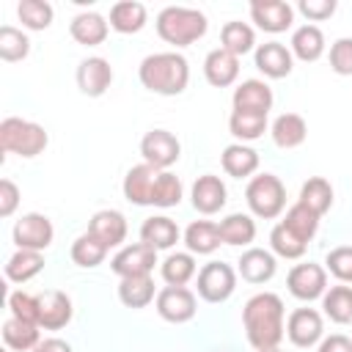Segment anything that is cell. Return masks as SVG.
Instances as JSON below:
<instances>
[{
  "label": "cell",
  "instance_id": "obj_49",
  "mask_svg": "<svg viewBox=\"0 0 352 352\" xmlns=\"http://www.w3.org/2000/svg\"><path fill=\"white\" fill-rule=\"evenodd\" d=\"M19 206V187L11 179H0V217H11Z\"/></svg>",
  "mask_w": 352,
  "mask_h": 352
},
{
  "label": "cell",
  "instance_id": "obj_8",
  "mask_svg": "<svg viewBox=\"0 0 352 352\" xmlns=\"http://www.w3.org/2000/svg\"><path fill=\"white\" fill-rule=\"evenodd\" d=\"M140 154L146 165H154L160 170H168L182 157V143L168 129H148L140 140Z\"/></svg>",
  "mask_w": 352,
  "mask_h": 352
},
{
  "label": "cell",
  "instance_id": "obj_48",
  "mask_svg": "<svg viewBox=\"0 0 352 352\" xmlns=\"http://www.w3.org/2000/svg\"><path fill=\"white\" fill-rule=\"evenodd\" d=\"M297 8L308 22H322L336 14V0H300Z\"/></svg>",
  "mask_w": 352,
  "mask_h": 352
},
{
  "label": "cell",
  "instance_id": "obj_12",
  "mask_svg": "<svg viewBox=\"0 0 352 352\" xmlns=\"http://www.w3.org/2000/svg\"><path fill=\"white\" fill-rule=\"evenodd\" d=\"M286 336L294 346L308 349L324 338V322L316 308H297L286 319Z\"/></svg>",
  "mask_w": 352,
  "mask_h": 352
},
{
  "label": "cell",
  "instance_id": "obj_5",
  "mask_svg": "<svg viewBox=\"0 0 352 352\" xmlns=\"http://www.w3.org/2000/svg\"><path fill=\"white\" fill-rule=\"evenodd\" d=\"M248 209L261 220H275L286 209V187L275 173H258L245 187Z\"/></svg>",
  "mask_w": 352,
  "mask_h": 352
},
{
  "label": "cell",
  "instance_id": "obj_28",
  "mask_svg": "<svg viewBox=\"0 0 352 352\" xmlns=\"http://www.w3.org/2000/svg\"><path fill=\"white\" fill-rule=\"evenodd\" d=\"M292 55L300 58L302 63H314L324 55V33L316 25H300L292 33V44H289Z\"/></svg>",
  "mask_w": 352,
  "mask_h": 352
},
{
  "label": "cell",
  "instance_id": "obj_26",
  "mask_svg": "<svg viewBox=\"0 0 352 352\" xmlns=\"http://www.w3.org/2000/svg\"><path fill=\"white\" fill-rule=\"evenodd\" d=\"M220 165H223V170L228 176L248 179V176H253L258 170V151L250 148V146H245V143H231V146L223 148Z\"/></svg>",
  "mask_w": 352,
  "mask_h": 352
},
{
  "label": "cell",
  "instance_id": "obj_9",
  "mask_svg": "<svg viewBox=\"0 0 352 352\" xmlns=\"http://www.w3.org/2000/svg\"><path fill=\"white\" fill-rule=\"evenodd\" d=\"M286 286L292 292V297L302 300V302H311V300H319L324 292H327V270L322 264H294L286 275Z\"/></svg>",
  "mask_w": 352,
  "mask_h": 352
},
{
  "label": "cell",
  "instance_id": "obj_41",
  "mask_svg": "<svg viewBox=\"0 0 352 352\" xmlns=\"http://www.w3.org/2000/svg\"><path fill=\"white\" fill-rule=\"evenodd\" d=\"M16 16L28 30H47L52 25V6L47 0H22L16 6Z\"/></svg>",
  "mask_w": 352,
  "mask_h": 352
},
{
  "label": "cell",
  "instance_id": "obj_31",
  "mask_svg": "<svg viewBox=\"0 0 352 352\" xmlns=\"http://www.w3.org/2000/svg\"><path fill=\"white\" fill-rule=\"evenodd\" d=\"M146 6L138 0H121L110 8V28L116 33H138L146 28Z\"/></svg>",
  "mask_w": 352,
  "mask_h": 352
},
{
  "label": "cell",
  "instance_id": "obj_17",
  "mask_svg": "<svg viewBox=\"0 0 352 352\" xmlns=\"http://www.w3.org/2000/svg\"><path fill=\"white\" fill-rule=\"evenodd\" d=\"M275 270H278V261H275V253L272 250H264V248H248L239 261H236V275L253 286L258 283H267L275 278Z\"/></svg>",
  "mask_w": 352,
  "mask_h": 352
},
{
  "label": "cell",
  "instance_id": "obj_46",
  "mask_svg": "<svg viewBox=\"0 0 352 352\" xmlns=\"http://www.w3.org/2000/svg\"><path fill=\"white\" fill-rule=\"evenodd\" d=\"M8 311L11 316L22 319V322H33L38 324V297L36 294H28V292H11L8 294Z\"/></svg>",
  "mask_w": 352,
  "mask_h": 352
},
{
  "label": "cell",
  "instance_id": "obj_36",
  "mask_svg": "<svg viewBox=\"0 0 352 352\" xmlns=\"http://www.w3.org/2000/svg\"><path fill=\"white\" fill-rule=\"evenodd\" d=\"M118 300H121L126 308H146L151 300H157L151 275L121 278V283H118Z\"/></svg>",
  "mask_w": 352,
  "mask_h": 352
},
{
  "label": "cell",
  "instance_id": "obj_19",
  "mask_svg": "<svg viewBox=\"0 0 352 352\" xmlns=\"http://www.w3.org/2000/svg\"><path fill=\"white\" fill-rule=\"evenodd\" d=\"M292 66H294V55L286 44L280 41H267V44H258L256 47V69L270 77V80H283L292 74Z\"/></svg>",
  "mask_w": 352,
  "mask_h": 352
},
{
  "label": "cell",
  "instance_id": "obj_52",
  "mask_svg": "<svg viewBox=\"0 0 352 352\" xmlns=\"http://www.w3.org/2000/svg\"><path fill=\"white\" fill-rule=\"evenodd\" d=\"M256 352H283L280 346H272V349H256Z\"/></svg>",
  "mask_w": 352,
  "mask_h": 352
},
{
  "label": "cell",
  "instance_id": "obj_4",
  "mask_svg": "<svg viewBox=\"0 0 352 352\" xmlns=\"http://www.w3.org/2000/svg\"><path fill=\"white\" fill-rule=\"evenodd\" d=\"M50 143V135L41 124L25 121L16 116H8L0 121V148L6 154H19V157H38Z\"/></svg>",
  "mask_w": 352,
  "mask_h": 352
},
{
  "label": "cell",
  "instance_id": "obj_10",
  "mask_svg": "<svg viewBox=\"0 0 352 352\" xmlns=\"http://www.w3.org/2000/svg\"><path fill=\"white\" fill-rule=\"evenodd\" d=\"M154 308H157V314H160L165 322L184 324V322H190V319L195 316L198 300H195V294H192L187 286H165V289L157 292Z\"/></svg>",
  "mask_w": 352,
  "mask_h": 352
},
{
  "label": "cell",
  "instance_id": "obj_22",
  "mask_svg": "<svg viewBox=\"0 0 352 352\" xmlns=\"http://www.w3.org/2000/svg\"><path fill=\"white\" fill-rule=\"evenodd\" d=\"M204 77H206V82L214 85V88H228V85H234L236 77H239V58L231 55V52H226L223 47L212 50V52L204 58Z\"/></svg>",
  "mask_w": 352,
  "mask_h": 352
},
{
  "label": "cell",
  "instance_id": "obj_20",
  "mask_svg": "<svg viewBox=\"0 0 352 352\" xmlns=\"http://www.w3.org/2000/svg\"><path fill=\"white\" fill-rule=\"evenodd\" d=\"M126 231H129L126 217H124L118 209H102V212H96V214L88 220V234L96 236L107 250L124 245Z\"/></svg>",
  "mask_w": 352,
  "mask_h": 352
},
{
  "label": "cell",
  "instance_id": "obj_51",
  "mask_svg": "<svg viewBox=\"0 0 352 352\" xmlns=\"http://www.w3.org/2000/svg\"><path fill=\"white\" fill-rule=\"evenodd\" d=\"M33 352H74V349H72V344H66L63 338H41Z\"/></svg>",
  "mask_w": 352,
  "mask_h": 352
},
{
  "label": "cell",
  "instance_id": "obj_13",
  "mask_svg": "<svg viewBox=\"0 0 352 352\" xmlns=\"http://www.w3.org/2000/svg\"><path fill=\"white\" fill-rule=\"evenodd\" d=\"M250 19L264 33H283L294 22V8L283 0H253L250 3Z\"/></svg>",
  "mask_w": 352,
  "mask_h": 352
},
{
  "label": "cell",
  "instance_id": "obj_29",
  "mask_svg": "<svg viewBox=\"0 0 352 352\" xmlns=\"http://www.w3.org/2000/svg\"><path fill=\"white\" fill-rule=\"evenodd\" d=\"M220 228V239L223 245H234V248H245L256 239V220L250 214H242V212H234L228 217H223L217 223Z\"/></svg>",
  "mask_w": 352,
  "mask_h": 352
},
{
  "label": "cell",
  "instance_id": "obj_45",
  "mask_svg": "<svg viewBox=\"0 0 352 352\" xmlns=\"http://www.w3.org/2000/svg\"><path fill=\"white\" fill-rule=\"evenodd\" d=\"M324 270L338 280V283H352V245L333 248L324 256Z\"/></svg>",
  "mask_w": 352,
  "mask_h": 352
},
{
  "label": "cell",
  "instance_id": "obj_47",
  "mask_svg": "<svg viewBox=\"0 0 352 352\" xmlns=\"http://www.w3.org/2000/svg\"><path fill=\"white\" fill-rule=\"evenodd\" d=\"M330 69L336 74H341V77L352 74V38L349 36L333 41V47H330Z\"/></svg>",
  "mask_w": 352,
  "mask_h": 352
},
{
  "label": "cell",
  "instance_id": "obj_16",
  "mask_svg": "<svg viewBox=\"0 0 352 352\" xmlns=\"http://www.w3.org/2000/svg\"><path fill=\"white\" fill-rule=\"evenodd\" d=\"M74 77H77V88H80L85 96L96 99V96H102V94L110 88V82H113V66H110V60L94 55V58L80 60Z\"/></svg>",
  "mask_w": 352,
  "mask_h": 352
},
{
  "label": "cell",
  "instance_id": "obj_2",
  "mask_svg": "<svg viewBox=\"0 0 352 352\" xmlns=\"http://www.w3.org/2000/svg\"><path fill=\"white\" fill-rule=\"evenodd\" d=\"M140 85L160 96H179L190 82L187 58L179 52H154L146 55L138 66Z\"/></svg>",
  "mask_w": 352,
  "mask_h": 352
},
{
  "label": "cell",
  "instance_id": "obj_32",
  "mask_svg": "<svg viewBox=\"0 0 352 352\" xmlns=\"http://www.w3.org/2000/svg\"><path fill=\"white\" fill-rule=\"evenodd\" d=\"M322 311L330 322L336 324H349L352 322V286L349 283H338L330 286L322 294Z\"/></svg>",
  "mask_w": 352,
  "mask_h": 352
},
{
  "label": "cell",
  "instance_id": "obj_27",
  "mask_svg": "<svg viewBox=\"0 0 352 352\" xmlns=\"http://www.w3.org/2000/svg\"><path fill=\"white\" fill-rule=\"evenodd\" d=\"M220 242H223L220 228L212 220H195L184 231V245H187V253H192V256H209L220 248Z\"/></svg>",
  "mask_w": 352,
  "mask_h": 352
},
{
  "label": "cell",
  "instance_id": "obj_33",
  "mask_svg": "<svg viewBox=\"0 0 352 352\" xmlns=\"http://www.w3.org/2000/svg\"><path fill=\"white\" fill-rule=\"evenodd\" d=\"M220 47L226 52L242 58V55H248L256 47V33H253V28L248 22H239V19L226 22L223 30H220Z\"/></svg>",
  "mask_w": 352,
  "mask_h": 352
},
{
  "label": "cell",
  "instance_id": "obj_18",
  "mask_svg": "<svg viewBox=\"0 0 352 352\" xmlns=\"http://www.w3.org/2000/svg\"><path fill=\"white\" fill-rule=\"evenodd\" d=\"M72 297L60 289H50L38 294V327L44 330H60L72 322Z\"/></svg>",
  "mask_w": 352,
  "mask_h": 352
},
{
  "label": "cell",
  "instance_id": "obj_14",
  "mask_svg": "<svg viewBox=\"0 0 352 352\" xmlns=\"http://www.w3.org/2000/svg\"><path fill=\"white\" fill-rule=\"evenodd\" d=\"M157 176H160V168L146 165V162L129 168L126 176H124V184H121L124 198H126L129 204H135V206H151Z\"/></svg>",
  "mask_w": 352,
  "mask_h": 352
},
{
  "label": "cell",
  "instance_id": "obj_6",
  "mask_svg": "<svg viewBox=\"0 0 352 352\" xmlns=\"http://www.w3.org/2000/svg\"><path fill=\"white\" fill-rule=\"evenodd\" d=\"M198 297L206 302H226L236 289V270L226 261H209L195 275Z\"/></svg>",
  "mask_w": 352,
  "mask_h": 352
},
{
  "label": "cell",
  "instance_id": "obj_44",
  "mask_svg": "<svg viewBox=\"0 0 352 352\" xmlns=\"http://www.w3.org/2000/svg\"><path fill=\"white\" fill-rule=\"evenodd\" d=\"M270 248H272V253L280 256V258H300V256L308 250V245H305L302 239H297L283 223H278V226L270 231Z\"/></svg>",
  "mask_w": 352,
  "mask_h": 352
},
{
  "label": "cell",
  "instance_id": "obj_1",
  "mask_svg": "<svg viewBox=\"0 0 352 352\" xmlns=\"http://www.w3.org/2000/svg\"><path fill=\"white\" fill-rule=\"evenodd\" d=\"M245 336L253 349H272L286 336V308L275 292L253 294L242 308Z\"/></svg>",
  "mask_w": 352,
  "mask_h": 352
},
{
  "label": "cell",
  "instance_id": "obj_3",
  "mask_svg": "<svg viewBox=\"0 0 352 352\" xmlns=\"http://www.w3.org/2000/svg\"><path fill=\"white\" fill-rule=\"evenodd\" d=\"M157 33L165 44L173 47H190L198 38H204L209 22L198 8H187V6H168L157 14Z\"/></svg>",
  "mask_w": 352,
  "mask_h": 352
},
{
  "label": "cell",
  "instance_id": "obj_30",
  "mask_svg": "<svg viewBox=\"0 0 352 352\" xmlns=\"http://www.w3.org/2000/svg\"><path fill=\"white\" fill-rule=\"evenodd\" d=\"M38 324H33V322H22V319H16V316H8L6 322H3V341H6V346L8 349H14V352H33L36 349V344L41 341L38 338Z\"/></svg>",
  "mask_w": 352,
  "mask_h": 352
},
{
  "label": "cell",
  "instance_id": "obj_24",
  "mask_svg": "<svg viewBox=\"0 0 352 352\" xmlns=\"http://www.w3.org/2000/svg\"><path fill=\"white\" fill-rule=\"evenodd\" d=\"M179 236H182L179 226H176L168 214L146 217L143 226H140V242L151 245L154 250H170V248L179 242Z\"/></svg>",
  "mask_w": 352,
  "mask_h": 352
},
{
  "label": "cell",
  "instance_id": "obj_34",
  "mask_svg": "<svg viewBox=\"0 0 352 352\" xmlns=\"http://www.w3.org/2000/svg\"><path fill=\"white\" fill-rule=\"evenodd\" d=\"M44 270V256L38 250H19L6 261V278L14 283H28Z\"/></svg>",
  "mask_w": 352,
  "mask_h": 352
},
{
  "label": "cell",
  "instance_id": "obj_40",
  "mask_svg": "<svg viewBox=\"0 0 352 352\" xmlns=\"http://www.w3.org/2000/svg\"><path fill=\"white\" fill-rule=\"evenodd\" d=\"M72 261L77 264V267H82V270H94V267H99L102 261H104V256H107V248L96 239V236H91L88 231L85 234H80L74 242H72Z\"/></svg>",
  "mask_w": 352,
  "mask_h": 352
},
{
  "label": "cell",
  "instance_id": "obj_15",
  "mask_svg": "<svg viewBox=\"0 0 352 352\" xmlns=\"http://www.w3.org/2000/svg\"><path fill=\"white\" fill-rule=\"evenodd\" d=\"M190 198H192V209L201 212V214H217L226 201H228V190L223 184L220 176L214 173H204L195 179L192 190H190Z\"/></svg>",
  "mask_w": 352,
  "mask_h": 352
},
{
  "label": "cell",
  "instance_id": "obj_35",
  "mask_svg": "<svg viewBox=\"0 0 352 352\" xmlns=\"http://www.w3.org/2000/svg\"><path fill=\"white\" fill-rule=\"evenodd\" d=\"M160 275L168 286H187L198 275V264L192 253H170L160 264Z\"/></svg>",
  "mask_w": 352,
  "mask_h": 352
},
{
  "label": "cell",
  "instance_id": "obj_21",
  "mask_svg": "<svg viewBox=\"0 0 352 352\" xmlns=\"http://www.w3.org/2000/svg\"><path fill=\"white\" fill-rule=\"evenodd\" d=\"M272 99H275L272 88L264 80H242L234 88L231 104H234V110H242V113H261V116H267L270 107H272Z\"/></svg>",
  "mask_w": 352,
  "mask_h": 352
},
{
  "label": "cell",
  "instance_id": "obj_39",
  "mask_svg": "<svg viewBox=\"0 0 352 352\" xmlns=\"http://www.w3.org/2000/svg\"><path fill=\"white\" fill-rule=\"evenodd\" d=\"M297 239H302L305 245L314 239V234H316V228H319V214H314L308 206H302L300 201L294 204V206H289L286 209V217L280 220Z\"/></svg>",
  "mask_w": 352,
  "mask_h": 352
},
{
  "label": "cell",
  "instance_id": "obj_38",
  "mask_svg": "<svg viewBox=\"0 0 352 352\" xmlns=\"http://www.w3.org/2000/svg\"><path fill=\"white\" fill-rule=\"evenodd\" d=\"M228 132H231L239 143L258 140V138L267 132V116H261V113L231 110V116H228Z\"/></svg>",
  "mask_w": 352,
  "mask_h": 352
},
{
  "label": "cell",
  "instance_id": "obj_37",
  "mask_svg": "<svg viewBox=\"0 0 352 352\" xmlns=\"http://www.w3.org/2000/svg\"><path fill=\"white\" fill-rule=\"evenodd\" d=\"M300 204L308 206L314 214H324L333 206V184L324 176H311L302 187H300Z\"/></svg>",
  "mask_w": 352,
  "mask_h": 352
},
{
  "label": "cell",
  "instance_id": "obj_25",
  "mask_svg": "<svg viewBox=\"0 0 352 352\" xmlns=\"http://www.w3.org/2000/svg\"><path fill=\"white\" fill-rule=\"evenodd\" d=\"M270 135H272V143L278 148H297L308 138V124L300 113H283L272 121Z\"/></svg>",
  "mask_w": 352,
  "mask_h": 352
},
{
  "label": "cell",
  "instance_id": "obj_7",
  "mask_svg": "<svg viewBox=\"0 0 352 352\" xmlns=\"http://www.w3.org/2000/svg\"><path fill=\"white\" fill-rule=\"evenodd\" d=\"M14 242L19 250H47L52 245V236H55V228H52V220L41 212H28L22 214L16 223H14Z\"/></svg>",
  "mask_w": 352,
  "mask_h": 352
},
{
  "label": "cell",
  "instance_id": "obj_43",
  "mask_svg": "<svg viewBox=\"0 0 352 352\" xmlns=\"http://www.w3.org/2000/svg\"><path fill=\"white\" fill-rule=\"evenodd\" d=\"M182 195H184V187H182L179 176H173L170 170H160L157 184H154V201H151V206H160V209L179 206L182 204Z\"/></svg>",
  "mask_w": 352,
  "mask_h": 352
},
{
  "label": "cell",
  "instance_id": "obj_11",
  "mask_svg": "<svg viewBox=\"0 0 352 352\" xmlns=\"http://www.w3.org/2000/svg\"><path fill=\"white\" fill-rule=\"evenodd\" d=\"M157 264V250L146 242H135V245H124L113 258H110V270L118 278H138V275H151Z\"/></svg>",
  "mask_w": 352,
  "mask_h": 352
},
{
  "label": "cell",
  "instance_id": "obj_23",
  "mask_svg": "<svg viewBox=\"0 0 352 352\" xmlns=\"http://www.w3.org/2000/svg\"><path fill=\"white\" fill-rule=\"evenodd\" d=\"M69 33H72V38H74L77 44H82V47H96V44H102V41L107 38L110 22H107L102 14H96V11H82V14H77V16L69 22Z\"/></svg>",
  "mask_w": 352,
  "mask_h": 352
},
{
  "label": "cell",
  "instance_id": "obj_42",
  "mask_svg": "<svg viewBox=\"0 0 352 352\" xmlns=\"http://www.w3.org/2000/svg\"><path fill=\"white\" fill-rule=\"evenodd\" d=\"M28 52H30V38L19 28L3 25L0 28V58L6 63H16V60L28 58Z\"/></svg>",
  "mask_w": 352,
  "mask_h": 352
},
{
  "label": "cell",
  "instance_id": "obj_50",
  "mask_svg": "<svg viewBox=\"0 0 352 352\" xmlns=\"http://www.w3.org/2000/svg\"><path fill=\"white\" fill-rule=\"evenodd\" d=\"M316 352H352V338L344 336V333H333V336L319 341Z\"/></svg>",
  "mask_w": 352,
  "mask_h": 352
}]
</instances>
